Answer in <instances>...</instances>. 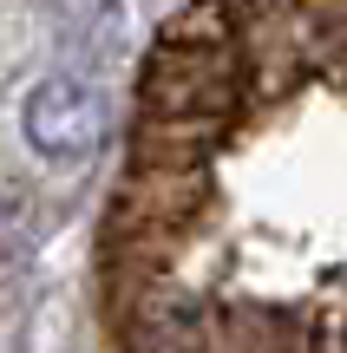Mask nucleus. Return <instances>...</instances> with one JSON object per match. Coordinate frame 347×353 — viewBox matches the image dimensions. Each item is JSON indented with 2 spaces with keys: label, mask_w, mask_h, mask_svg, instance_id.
Instances as JSON below:
<instances>
[{
  "label": "nucleus",
  "mask_w": 347,
  "mask_h": 353,
  "mask_svg": "<svg viewBox=\"0 0 347 353\" xmlns=\"http://www.w3.org/2000/svg\"><path fill=\"white\" fill-rule=\"evenodd\" d=\"M105 125H112L105 92L79 85V79H46L26 99V138L46 157H92L105 144Z\"/></svg>",
  "instance_id": "1"
}]
</instances>
